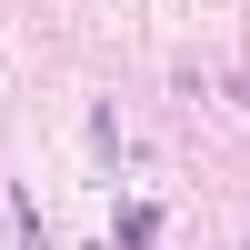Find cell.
<instances>
[{"mask_svg":"<svg viewBox=\"0 0 250 250\" xmlns=\"http://www.w3.org/2000/svg\"><path fill=\"white\" fill-rule=\"evenodd\" d=\"M150 230H160V210H150V200H130V210H120V250H150Z\"/></svg>","mask_w":250,"mask_h":250,"instance_id":"6da1fadb","label":"cell"}]
</instances>
